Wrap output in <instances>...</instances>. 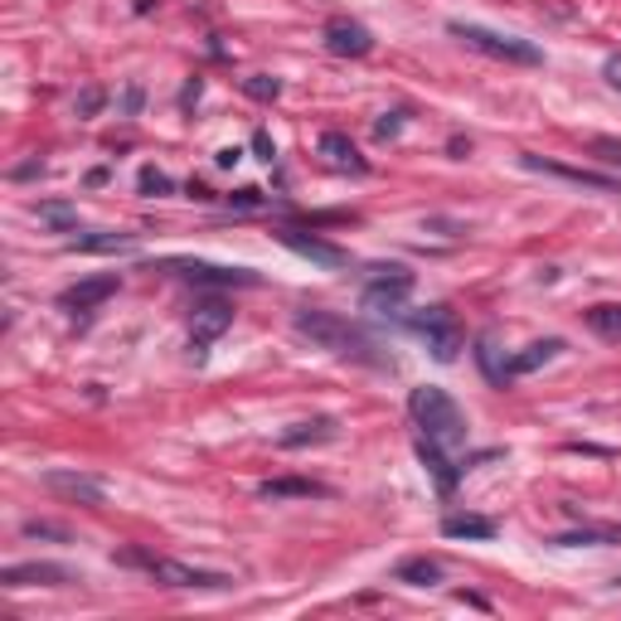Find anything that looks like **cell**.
<instances>
[{
	"label": "cell",
	"instance_id": "cell-27",
	"mask_svg": "<svg viewBox=\"0 0 621 621\" xmlns=\"http://www.w3.org/2000/svg\"><path fill=\"white\" fill-rule=\"evenodd\" d=\"M243 92L257 102H277L282 98V84H277V78H243Z\"/></svg>",
	"mask_w": 621,
	"mask_h": 621
},
{
	"label": "cell",
	"instance_id": "cell-32",
	"mask_svg": "<svg viewBox=\"0 0 621 621\" xmlns=\"http://www.w3.org/2000/svg\"><path fill=\"white\" fill-rule=\"evenodd\" d=\"M253 151H257V160H273L277 156V146H273V136H267V132L253 136Z\"/></svg>",
	"mask_w": 621,
	"mask_h": 621
},
{
	"label": "cell",
	"instance_id": "cell-19",
	"mask_svg": "<svg viewBox=\"0 0 621 621\" xmlns=\"http://www.w3.org/2000/svg\"><path fill=\"white\" fill-rule=\"evenodd\" d=\"M558 548H602V544H621V524H583L573 534L554 539Z\"/></svg>",
	"mask_w": 621,
	"mask_h": 621
},
{
	"label": "cell",
	"instance_id": "cell-14",
	"mask_svg": "<svg viewBox=\"0 0 621 621\" xmlns=\"http://www.w3.org/2000/svg\"><path fill=\"white\" fill-rule=\"evenodd\" d=\"M44 486H49L54 496L74 500V506H88V510L102 506V486H98L92 476H78V472H44Z\"/></svg>",
	"mask_w": 621,
	"mask_h": 621
},
{
	"label": "cell",
	"instance_id": "cell-22",
	"mask_svg": "<svg viewBox=\"0 0 621 621\" xmlns=\"http://www.w3.org/2000/svg\"><path fill=\"white\" fill-rule=\"evenodd\" d=\"M442 534L447 539H496V524L480 520V514H447V520H442Z\"/></svg>",
	"mask_w": 621,
	"mask_h": 621
},
{
	"label": "cell",
	"instance_id": "cell-28",
	"mask_svg": "<svg viewBox=\"0 0 621 621\" xmlns=\"http://www.w3.org/2000/svg\"><path fill=\"white\" fill-rule=\"evenodd\" d=\"M170 190H175V180H170L166 170L142 166V195H151V199H156V195H170Z\"/></svg>",
	"mask_w": 621,
	"mask_h": 621
},
{
	"label": "cell",
	"instance_id": "cell-23",
	"mask_svg": "<svg viewBox=\"0 0 621 621\" xmlns=\"http://www.w3.org/2000/svg\"><path fill=\"white\" fill-rule=\"evenodd\" d=\"M588 331L612 340V345H621V301H602V307L588 311Z\"/></svg>",
	"mask_w": 621,
	"mask_h": 621
},
{
	"label": "cell",
	"instance_id": "cell-25",
	"mask_svg": "<svg viewBox=\"0 0 621 621\" xmlns=\"http://www.w3.org/2000/svg\"><path fill=\"white\" fill-rule=\"evenodd\" d=\"M476 359H480V369H486V379H496V384H510V359H500V355H496V340H490V335H480V345H476Z\"/></svg>",
	"mask_w": 621,
	"mask_h": 621
},
{
	"label": "cell",
	"instance_id": "cell-24",
	"mask_svg": "<svg viewBox=\"0 0 621 621\" xmlns=\"http://www.w3.org/2000/svg\"><path fill=\"white\" fill-rule=\"evenodd\" d=\"M442 578V564L437 558H408V564H398V583H413V588H428V583Z\"/></svg>",
	"mask_w": 621,
	"mask_h": 621
},
{
	"label": "cell",
	"instance_id": "cell-11",
	"mask_svg": "<svg viewBox=\"0 0 621 621\" xmlns=\"http://www.w3.org/2000/svg\"><path fill=\"white\" fill-rule=\"evenodd\" d=\"M74 573L58 564H10L0 573V588H68Z\"/></svg>",
	"mask_w": 621,
	"mask_h": 621
},
{
	"label": "cell",
	"instance_id": "cell-10",
	"mask_svg": "<svg viewBox=\"0 0 621 621\" xmlns=\"http://www.w3.org/2000/svg\"><path fill=\"white\" fill-rule=\"evenodd\" d=\"M117 287H122V277H117V273L84 277V282H74L64 297H58V307H64V311H92V307H102L108 297H117Z\"/></svg>",
	"mask_w": 621,
	"mask_h": 621
},
{
	"label": "cell",
	"instance_id": "cell-18",
	"mask_svg": "<svg viewBox=\"0 0 621 621\" xmlns=\"http://www.w3.org/2000/svg\"><path fill=\"white\" fill-rule=\"evenodd\" d=\"M564 355V340H534V345H524L520 355L510 359V379H524V374H534L539 365H548V359Z\"/></svg>",
	"mask_w": 621,
	"mask_h": 621
},
{
	"label": "cell",
	"instance_id": "cell-17",
	"mask_svg": "<svg viewBox=\"0 0 621 621\" xmlns=\"http://www.w3.org/2000/svg\"><path fill=\"white\" fill-rule=\"evenodd\" d=\"M257 496H263V500H291V496L311 500V496H331V490H325L321 480H307V476H282V480H263Z\"/></svg>",
	"mask_w": 621,
	"mask_h": 621
},
{
	"label": "cell",
	"instance_id": "cell-21",
	"mask_svg": "<svg viewBox=\"0 0 621 621\" xmlns=\"http://www.w3.org/2000/svg\"><path fill=\"white\" fill-rule=\"evenodd\" d=\"M335 437V418H315V423H297L291 432H282V447H311V442H331Z\"/></svg>",
	"mask_w": 621,
	"mask_h": 621
},
{
	"label": "cell",
	"instance_id": "cell-4",
	"mask_svg": "<svg viewBox=\"0 0 621 621\" xmlns=\"http://www.w3.org/2000/svg\"><path fill=\"white\" fill-rule=\"evenodd\" d=\"M447 30L466 44V49H476V54H486V58H500V64H524V68L544 64V54H539L530 40H520V34H500V30H486V25H466V20H452Z\"/></svg>",
	"mask_w": 621,
	"mask_h": 621
},
{
	"label": "cell",
	"instance_id": "cell-9",
	"mask_svg": "<svg viewBox=\"0 0 621 621\" xmlns=\"http://www.w3.org/2000/svg\"><path fill=\"white\" fill-rule=\"evenodd\" d=\"M277 239H282V248H291L297 257H307V263H315V267H345V263H350V253H345V248H335V243L315 239V233L277 229Z\"/></svg>",
	"mask_w": 621,
	"mask_h": 621
},
{
	"label": "cell",
	"instance_id": "cell-12",
	"mask_svg": "<svg viewBox=\"0 0 621 621\" xmlns=\"http://www.w3.org/2000/svg\"><path fill=\"white\" fill-rule=\"evenodd\" d=\"M325 49L340 58H365L374 49V34L359 25V20H331V25H325Z\"/></svg>",
	"mask_w": 621,
	"mask_h": 621
},
{
	"label": "cell",
	"instance_id": "cell-30",
	"mask_svg": "<svg viewBox=\"0 0 621 621\" xmlns=\"http://www.w3.org/2000/svg\"><path fill=\"white\" fill-rule=\"evenodd\" d=\"M398 126H403V112H384V122H374V136L389 142V136H398Z\"/></svg>",
	"mask_w": 621,
	"mask_h": 621
},
{
	"label": "cell",
	"instance_id": "cell-1",
	"mask_svg": "<svg viewBox=\"0 0 621 621\" xmlns=\"http://www.w3.org/2000/svg\"><path fill=\"white\" fill-rule=\"evenodd\" d=\"M408 413H413V428L418 437L437 442L442 452H462L466 447V413L456 408V398L447 389H437V384H423V389L408 393Z\"/></svg>",
	"mask_w": 621,
	"mask_h": 621
},
{
	"label": "cell",
	"instance_id": "cell-7",
	"mask_svg": "<svg viewBox=\"0 0 621 621\" xmlns=\"http://www.w3.org/2000/svg\"><path fill=\"white\" fill-rule=\"evenodd\" d=\"M408 325L428 340L432 359H442V365H452V359L462 355V325H456V315L447 307H428L423 315H413Z\"/></svg>",
	"mask_w": 621,
	"mask_h": 621
},
{
	"label": "cell",
	"instance_id": "cell-29",
	"mask_svg": "<svg viewBox=\"0 0 621 621\" xmlns=\"http://www.w3.org/2000/svg\"><path fill=\"white\" fill-rule=\"evenodd\" d=\"M588 151L597 160H607V166H621V142H617V136H592Z\"/></svg>",
	"mask_w": 621,
	"mask_h": 621
},
{
	"label": "cell",
	"instance_id": "cell-35",
	"mask_svg": "<svg viewBox=\"0 0 621 621\" xmlns=\"http://www.w3.org/2000/svg\"><path fill=\"white\" fill-rule=\"evenodd\" d=\"M214 160H219V166H224V170H229V166H233V160H239V151H233V146H224V151H219V156H214Z\"/></svg>",
	"mask_w": 621,
	"mask_h": 621
},
{
	"label": "cell",
	"instance_id": "cell-6",
	"mask_svg": "<svg viewBox=\"0 0 621 621\" xmlns=\"http://www.w3.org/2000/svg\"><path fill=\"white\" fill-rule=\"evenodd\" d=\"M408 291H413V273L389 263V267H369L359 301H365V311H398L408 301Z\"/></svg>",
	"mask_w": 621,
	"mask_h": 621
},
{
	"label": "cell",
	"instance_id": "cell-34",
	"mask_svg": "<svg viewBox=\"0 0 621 621\" xmlns=\"http://www.w3.org/2000/svg\"><path fill=\"white\" fill-rule=\"evenodd\" d=\"M233 204H239V209H257V204H263V190H239V195H233Z\"/></svg>",
	"mask_w": 621,
	"mask_h": 621
},
{
	"label": "cell",
	"instance_id": "cell-20",
	"mask_svg": "<svg viewBox=\"0 0 621 621\" xmlns=\"http://www.w3.org/2000/svg\"><path fill=\"white\" fill-rule=\"evenodd\" d=\"M74 248L78 253H132L136 233H78Z\"/></svg>",
	"mask_w": 621,
	"mask_h": 621
},
{
	"label": "cell",
	"instance_id": "cell-3",
	"mask_svg": "<svg viewBox=\"0 0 621 621\" xmlns=\"http://www.w3.org/2000/svg\"><path fill=\"white\" fill-rule=\"evenodd\" d=\"M117 564H126V568H142L151 573L156 583H166V588H185V592H224L233 588V578L229 573H209V568H190V564H180V558H160V554H146V548H126Z\"/></svg>",
	"mask_w": 621,
	"mask_h": 621
},
{
	"label": "cell",
	"instance_id": "cell-16",
	"mask_svg": "<svg viewBox=\"0 0 621 621\" xmlns=\"http://www.w3.org/2000/svg\"><path fill=\"white\" fill-rule=\"evenodd\" d=\"M418 462H423L428 472L437 476V490H442V496H447V490L456 486V476H462V472H456V462H452V452H442L437 442H428V437H418Z\"/></svg>",
	"mask_w": 621,
	"mask_h": 621
},
{
	"label": "cell",
	"instance_id": "cell-26",
	"mask_svg": "<svg viewBox=\"0 0 621 621\" xmlns=\"http://www.w3.org/2000/svg\"><path fill=\"white\" fill-rule=\"evenodd\" d=\"M40 219L49 224L54 233H74L78 229V209L64 204V199H49V204H40Z\"/></svg>",
	"mask_w": 621,
	"mask_h": 621
},
{
	"label": "cell",
	"instance_id": "cell-2",
	"mask_svg": "<svg viewBox=\"0 0 621 621\" xmlns=\"http://www.w3.org/2000/svg\"><path fill=\"white\" fill-rule=\"evenodd\" d=\"M297 335H307L311 345L331 350V355H345V359H359V365H384V355H374V340L350 325L345 315H331V311H297L291 315Z\"/></svg>",
	"mask_w": 621,
	"mask_h": 621
},
{
	"label": "cell",
	"instance_id": "cell-8",
	"mask_svg": "<svg viewBox=\"0 0 621 621\" xmlns=\"http://www.w3.org/2000/svg\"><path fill=\"white\" fill-rule=\"evenodd\" d=\"M233 325V307L224 297H209L195 307V321H190V350L195 355H209V345H214L219 335H224Z\"/></svg>",
	"mask_w": 621,
	"mask_h": 621
},
{
	"label": "cell",
	"instance_id": "cell-33",
	"mask_svg": "<svg viewBox=\"0 0 621 621\" xmlns=\"http://www.w3.org/2000/svg\"><path fill=\"white\" fill-rule=\"evenodd\" d=\"M602 78H607V84H612V88L621 92V54H612V58H607V64H602Z\"/></svg>",
	"mask_w": 621,
	"mask_h": 621
},
{
	"label": "cell",
	"instance_id": "cell-13",
	"mask_svg": "<svg viewBox=\"0 0 621 621\" xmlns=\"http://www.w3.org/2000/svg\"><path fill=\"white\" fill-rule=\"evenodd\" d=\"M524 160V170H544V175H558V180H568V185H583V190H597V195H617L621 185L612 180V175H597V170H578V166H554V160H544V156H520Z\"/></svg>",
	"mask_w": 621,
	"mask_h": 621
},
{
	"label": "cell",
	"instance_id": "cell-15",
	"mask_svg": "<svg viewBox=\"0 0 621 621\" xmlns=\"http://www.w3.org/2000/svg\"><path fill=\"white\" fill-rule=\"evenodd\" d=\"M321 156H325V166H335V170L369 175V160L359 156V146L350 142L345 132H325V136H321Z\"/></svg>",
	"mask_w": 621,
	"mask_h": 621
},
{
	"label": "cell",
	"instance_id": "cell-5",
	"mask_svg": "<svg viewBox=\"0 0 621 621\" xmlns=\"http://www.w3.org/2000/svg\"><path fill=\"white\" fill-rule=\"evenodd\" d=\"M156 267L170 277H185L195 287H257L263 282L253 267H219V263H204V257H160Z\"/></svg>",
	"mask_w": 621,
	"mask_h": 621
},
{
	"label": "cell",
	"instance_id": "cell-31",
	"mask_svg": "<svg viewBox=\"0 0 621 621\" xmlns=\"http://www.w3.org/2000/svg\"><path fill=\"white\" fill-rule=\"evenodd\" d=\"M25 534L30 539H68V530H58V524H40V520H30Z\"/></svg>",
	"mask_w": 621,
	"mask_h": 621
}]
</instances>
